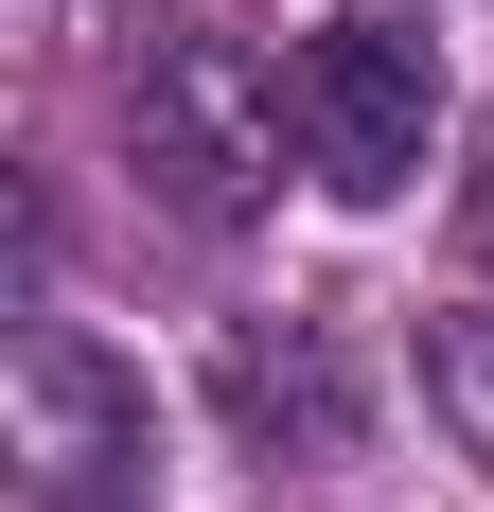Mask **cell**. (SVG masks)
<instances>
[{
    "label": "cell",
    "instance_id": "obj_5",
    "mask_svg": "<svg viewBox=\"0 0 494 512\" xmlns=\"http://www.w3.org/2000/svg\"><path fill=\"white\" fill-rule=\"evenodd\" d=\"M424 407H442V442L494 477V301H442V318H424Z\"/></svg>",
    "mask_w": 494,
    "mask_h": 512
},
{
    "label": "cell",
    "instance_id": "obj_1",
    "mask_svg": "<svg viewBox=\"0 0 494 512\" xmlns=\"http://www.w3.org/2000/svg\"><path fill=\"white\" fill-rule=\"evenodd\" d=\"M283 142H300V106L247 71L230 36H177L124 89V159H142V195L177 212V230H247V212L283 195Z\"/></svg>",
    "mask_w": 494,
    "mask_h": 512
},
{
    "label": "cell",
    "instance_id": "obj_3",
    "mask_svg": "<svg viewBox=\"0 0 494 512\" xmlns=\"http://www.w3.org/2000/svg\"><path fill=\"white\" fill-rule=\"evenodd\" d=\"M283 106H300V177H336V195H406L424 142H442V53L406 36V18H336V36H300Z\"/></svg>",
    "mask_w": 494,
    "mask_h": 512
},
{
    "label": "cell",
    "instance_id": "obj_6",
    "mask_svg": "<svg viewBox=\"0 0 494 512\" xmlns=\"http://www.w3.org/2000/svg\"><path fill=\"white\" fill-rule=\"evenodd\" d=\"M477 265H494V142H477Z\"/></svg>",
    "mask_w": 494,
    "mask_h": 512
},
{
    "label": "cell",
    "instance_id": "obj_2",
    "mask_svg": "<svg viewBox=\"0 0 494 512\" xmlns=\"http://www.w3.org/2000/svg\"><path fill=\"white\" fill-rule=\"evenodd\" d=\"M0 442H18L36 512H142V477H159L142 371L106 354V336H71V318H36V336L0 354Z\"/></svg>",
    "mask_w": 494,
    "mask_h": 512
},
{
    "label": "cell",
    "instance_id": "obj_4",
    "mask_svg": "<svg viewBox=\"0 0 494 512\" xmlns=\"http://www.w3.org/2000/svg\"><path fill=\"white\" fill-rule=\"evenodd\" d=\"M212 424H230L247 460H283V477L353 460V442H371V389H353L336 318H230V336H212Z\"/></svg>",
    "mask_w": 494,
    "mask_h": 512
}]
</instances>
